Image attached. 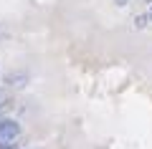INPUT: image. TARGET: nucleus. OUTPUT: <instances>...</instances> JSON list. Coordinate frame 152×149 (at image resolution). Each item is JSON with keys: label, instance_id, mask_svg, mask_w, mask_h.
I'll return each instance as SVG.
<instances>
[{"label": "nucleus", "instance_id": "2", "mask_svg": "<svg viewBox=\"0 0 152 149\" xmlns=\"http://www.w3.org/2000/svg\"><path fill=\"white\" fill-rule=\"evenodd\" d=\"M0 149H13V147H8V144H3V147H0Z\"/></svg>", "mask_w": 152, "mask_h": 149}, {"label": "nucleus", "instance_id": "3", "mask_svg": "<svg viewBox=\"0 0 152 149\" xmlns=\"http://www.w3.org/2000/svg\"><path fill=\"white\" fill-rule=\"evenodd\" d=\"M150 18H152V10H150Z\"/></svg>", "mask_w": 152, "mask_h": 149}, {"label": "nucleus", "instance_id": "1", "mask_svg": "<svg viewBox=\"0 0 152 149\" xmlns=\"http://www.w3.org/2000/svg\"><path fill=\"white\" fill-rule=\"evenodd\" d=\"M20 134V124L13 121V119H0V139L3 142H10Z\"/></svg>", "mask_w": 152, "mask_h": 149}]
</instances>
